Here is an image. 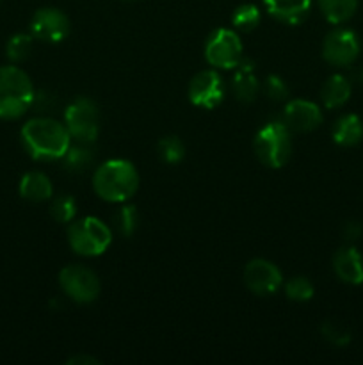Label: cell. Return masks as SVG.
Masks as SVG:
<instances>
[{
    "label": "cell",
    "mask_w": 363,
    "mask_h": 365,
    "mask_svg": "<svg viewBox=\"0 0 363 365\" xmlns=\"http://www.w3.org/2000/svg\"><path fill=\"white\" fill-rule=\"evenodd\" d=\"M32 38H34L32 34H14L6 45V53L9 57V61L21 63V61L28 59V56L32 52V46H34Z\"/></svg>",
    "instance_id": "cell-23"
},
{
    "label": "cell",
    "mask_w": 363,
    "mask_h": 365,
    "mask_svg": "<svg viewBox=\"0 0 363 365\" xmlns=\"http://www.w3.org/2000/svg\"><path fill=\"white\" fill-rule=\"evenodd\" d=\"M31 34L46 43H59L70 34V20L56 7H43L31 20Z\"/></svg>",
    "instance_id": "cell-10"
},
{
    "label": "cell",
    "mask_w": 363,
    "mask_h": 365,
    "mask_svg": "<svg viewBox=\"0 0 363 365\" xmlns=\"http://www.w3.org/2000/svg\"><path fill=\"white\" fill-rule=\"evenodd\" d=\"M59 285L75 303H91L100 294L98 277L84 266H68L60 269Z\"/></svg>",
    "instance_id": "cell-8"
},
{
    "label": "cell",
    "mask_w": 363,
    "mask_h": 365,
    "mask_svg": "<svg viewBox=\"0 0 363 365\" xmlns=\"http://www.w3.org/2000/svg\"><path fill=\"white\" fill-rule=\"evenodd\" d=\"M0 2H2V0H0Z\"/></svg>",
    "instance_id": "cell-32"
},
{
    "label": "cell",
    "mask_w": 363,
    "mask_h": 365,
    "mask_svg": "<svg viewBox=\"0 0 363 365\" xmlns=\"http://www.w3.org/2000/svg\"><path fill=\"white\" fill-rule=\"evenodd\" d=\"M21 143L32 159L57 160L71 146V135L66 125L57 120L34 118L21 127Z\"/></svg>",
    "instance_id": "cell-1"
},
{
    "label": "cell",
    "mask_w": 363,
    "mask_h": 365,
    "mask_svg": "<svg viewBox=\"0 0 363 365\" xmlns=\"http://www.w3.org/2000/svg\"><path fill=\"white\" fill-rule=\"evenodd\" d=\"M137 223H139V214L134 205L120 207V210L114 214V227L117 228L120 234L127 235V237L137 230Z\"/></svg>",
    "instance_id": "cell-25"
},
{
    "label": "cell",
    "mask_w": 363,
    "mask_h": 365,
    "mask_svg": "<svg viewBox=\"0 0 363 365\" xmlns=\"http://www.w3.org/2000/svg\"><path fill=\"white\" fill-rule=\"evenodd\" d=\"M224 98L223 78L217 71H199L189 84V100L203 109H214Z\"/></svg>",
    "instance_id": "cell-11"
},
{
    "label": "cell",
    "mask_w": 363,
    "mask_h": 365,
    "mask_svg": "<svg viewBox=\"0 0 363 365\" xmlns=\"http://www.w3.org/2000/svg\"><path fill=\"white\" fill-rule=\"evenodd\" d=\"M68 364H71V365H96V364H98V360H96L95 356L77 355V356H71V359L68 360Z\"/></svg>",
    "instance_id": "cell-31"
},
{
    "label": "cell",
    "mask_w": 363,
    "mask_h": 365,
    "mask_svg": "<svg viewBox=\"0 0 363 365\" xmlns=\"http://www.w3.org/2000/svg\"><path fill=\"white\" fill-rule=\"evenodd\" d=\"M333 141L338 146H356L362 143L363 139V121L362 118L356 116V114H344L342 118H338L333 125Z\"/></svg>",
    "instance_id": "cell-18"
},
{
    "label": "cell",
    "mask_w": 363,
    "mask_h": 365,
    "mask_svg": "<svg viewBox=\"0 0 363 365\" xmlns=\"http://www.w3.org/2000/svg\"><path fill=\"white\" fill-rule=\"evenodd\" d=\"M235 68H237L233 77L235 96L244 103L253 102L260 91V84L255 75V64L251 61H241Z\"/></svg>",
    "instance_id": "cell-16"
},
{
    "label": "cell",
    "mask_w": 363,
    "mask_h": 365,
    "mask_svg": "<svg viewBox=\"0 0 363 365\" xmlns=\"http://www.w3.org/2000/svg\"><path fill=\"white\" fill-rule=\"evenodd\" d=\"M263 93L269 96L274 102H281V100L288 98V86L285 84V81L278 75H269V77L263 81Z\"/></svg>",
    "instance_id": "cell-28"
},
{
    "label": "cell",
    "mask_w": 363,
    "mask_h": 365,
    "mask_svg": "<svg viewBox=\"0 0 363 365\" xmlns=\"http://www.w3.org/2000/svg\"><path fill=\"white\" fill-rule=\"evenodd\" d=\"M50 214L59 223H71L75 214H77V203L68 195L57 196V198H53L52 207H50Z\"/></svg>",
    "instance_id": "cell-26"
},
{
    "label": "cell",
    "mask_w": 363,
    "mask_h": 365,
    "mask_svg": "<svg viewBox=\"0 0 363 365\" xmlns=\"http://www.w3.org/2000/svg\"><path fill=\"white\" fill-rule=\"evenodd\" d=\"M283 123L290 132H312L322 123V110L310 100H292L283 110Z\"/></svg>",
    "instance_id": "cell-13"
},
{
    "label": "cell",
    "mask_w": 363,
    "mask_h": 365,
    "mask_svg": "<svg viewBox=\"0 0 363 365\" xmlns=\"http://www.w3.org/2000/svg\"><path fill=\"white\" fill-rule=\"evenodd\" d=\"M260 18H262V14H260L258 7L253 6V4H242L231 14V24L238 31L249 32L258 27Z\"/></svg>",
    "instance_id": "cell-22"
},
{
    "label": "cell",
    "mask_w": 363,
    "mask_h": 365,
    "mask_svg": "<svg viewBox=\"0 0 363 365\" xmlns=\"http://www.w3.org/2000/svg\"><path fill=\"white\" fill-rule=\"evenodd\" d=\"M324 18L330 24H344L354 16L358 9V0H317Z\"/></svg>",
    "instance_id": "cell-20"
},
{
    "label": "cell",
    "mask_w": 363,
    "mask_h": 365,
    "mask_svg": "<svg viewBox=\"0 0 363 365\" xmlns=\"http://www.w3.org/2000/svg\"><path fill=\"white\" fill-rule=\"evenodd\" d=\"M285 294L292 302H308L313 298V285L310 284L308 278L295 277L287 282L285 285Z\"/></svg>",
    "instance_id": "cell-27"
},
{
    "label": "cell",
    "mask_w": 363,
    "mask_h": 365,
    "mask_svg": "<svg viewBox=\"0 0 363 365\" xmlns=\"http://www.w3.org/2000/svg\"><path fill=\"white\" fill-rule=\"evenodd\" d=\"M352 84L347 77L337 73L331 75L326 82H324L322 89H320V98H322L324 107L327 109H337L342 107L349 98H351Z\"/></svg>",
    "instance_id": "cell-19"
},
{
    "label": "cell",
    "mask_w": 363,
    "mask_h": 365,
    "mask_svg": "<svg viewBox=\"0 0 363 365\" xmlns=\"http://www.w3.org/2000/svg\"><path fill=\"white\" fill-rule=\"evenodd\" d=\"M333 271L344 284H363V257L352 246L340 248L333 257Z\"/></svg>",
    "instance_id": "cell-14"
},
{
    "label": "cell",
    "mask_w": 363,
    "mask_h": 365,
    "mask_svg": "<svg viewBox=\"0 0 363 365\" xmlns=\"http://www.w3.org/2000/svg\"><path fill=\"white\" fill-rule=\"evenodd\" d=\"M320 331H322V337L335 346H345L349 344V341H351L349 331L344 330V328L338 327V324L335 323H326L322 328H320Z\"/></svg>",
    "instance_id": "cell-29"
},
{
    "label": "cell",
    "mask_w": 363,
    "mask_h": 365,
    "mask_svg": "<svg viewBox=\"0 0 363 365\" xmlns=\"http://www.w3.org/2000/svg\"><path fill=\"white\" fill-rule=\"evenodd\" d=\"M244 282L251 292L258 296H270L281 287V271L273 262L255 259L248 262L244 269Z\"/></svg>",
    "instance_id": "cell-12"
},
{
    "label": "cell",
    "mask_w": 363,
    "mask_h": 365,
    "mask_svg": "<svg viewBox=\"0 0 363 365\" xmlns=\"http://www.w3.org/2000/svg\"><path fill=\"white\" fill-rule=\"evenodd\" d=\"M359 56V39L351 29H335L322 43V57L337 68L351 66Z\"/></svg>",
    "instance_id": "cell-9"
},
{
    "label": "cell",
    "mask_w": 363,
    "mask_h": 365,
    "mask_svg": "<svg viewBox=\"0 0 363 365\" xmlns=\"http://www.w3.org/2000/svg\"><path fill=\"white\" fill-rule=\"evenodd\" d=\"M263 4L270 16L288 25L305 21L312 9V0H263Z\"/></svg>",
    "instance_id": "cell-15"
},
{
    "label": "cell",
    "mask_w": 363,
    "mask_h": 365,
    "mask_svg": "<svg viewBox=\"0 0 363 365\" xmlns=\"http://www.w3.org/2000/svg\"><path fill=\"white\" fill-rule=\"evenodd\" d=\"M20 195L28 202H46L53 195L52 182L41 171H28L20 180Z\"/></svg>",
    "instance_id": "cell-17"
},
{
    "label": "cell",
    "mask_w": 363,
    "mask_h": 365,
    "mask_svg": "<svg viewBox=\"0 0 363 365\" xmlns=\"http://www.w3.org/2000/svg\"><path fill=\"white\" fill-rule=\"evenodd\" d=\"M253 148L262 164L269 168H283L292 153L290 130L281 121L267 123L255 135Z\"/></svg>",
    "instance_id": "cell-4"
},
{
    "label": "cell",
    "mask_w": 363,
    "mask_h": 365,
    "mask_svg": "<svg viewBox=\"0 0 363 365\" xmlns=\"http://www.w3.org/2000/svg\"><path fill=\"white\" fill-rule=\"evenodd\" d=\"M205 59L216 68L231 70L242 61V43L237 32L230 29H216L205 45Z\"/></svg>",
    "instance_id": "cell-7"
},
{
    "label": "cell",
    "mask_w": 363,
    "mask_h": 365,
    "mask_svg": "<svg viewBox=\"0 0 363 365\" xmlns=\"http://www.w3.org/2000/svg\"><path fill=\"white\" fill-rule=\"evenodd\" d=\"M362 235V225L356 223V221H349L344 227V237L347 241H356V239Z\"/></svg>",
    "instance_id": "cell-30"
},
{
    "label": "cell",
    "mask_w": 363,
    "mask_h": 365,
    "mask_svg": "<svg viewBox=\"0 0 363 365\" xmlns=\"http://www.w3.org/2000/svg\"><path fill=\"white\" fill-rule=\"evenodd\" d=\"M110 228L102 220L85 216L68 228V242L71 250L82 257H98L109 248Z\"/></svg>",
    "instance_id": "cell-5"
},
{
    "label": "cell",
    "mask_w": 363,
    "mask_h": 365,
    "mask_svg": "<svg viewBox=\"0 0 363 365\" xmlns=\"http://www.w3.org/2000/svg\"><path fill=\"white\" fill-rule=\"evenodd\" d=\"M64 120L68 132L77 143L89 145L98 138L100 113L91 98H77L71 102L64 113Z\"/></svg>",
    "instance_id": "cell-6"
},
{
    "label": "cell",
    "mask_w": 363,
    "mask_h": 365,
    "mask_svg": "<svg viewBox=\"0 0 363 365\" xmlns=\"http://www.w3.org/2000/svg\"><path fill=\"white\" fill-rule=\"evenodd\" d=\"M157 153L160 159L167 164H177L184 159L185 146L177 135H169V138H162L157 145Z\"/></svg>",
    "instance_id": "cell-24"
},
{
    "label": "cell",
    "mask_w": 363,
    "mask_h": 365,
    "mask_svg": "<svg viewBox=\"0 0 363 365\" xmlns=\"http://www.w3.org/2000/svg\"><path fill=\"white\" fill-rule=\"evenodd\" d=\"M64 168L68 171H73V173H80V171L88 170L93 163V152L84 145V143H78L77 146H70L68 152L63 155Z\"/></svg>",
    "instance_id": "cell-21"
},
{
    "label": "cell",
    "mask_w": 363,
    "mask_h": 365,
    "mask_svg": "<svg viewBox=\"0 0 363 365\" xmlns=\"http://www.w3.org/2000/svg\"><path fill=\"white\" fill-rule=\"evenodd\" d=\"M96 195L105 202L125 203L139 187V173L130 160L112 159L103 163L93 177Z\"/></svg>",
    "instance_id": "cell-2"
},
{
    "label": "cell",
    "mask_w": 363,
    "mask_h": 365,
    "mask_svg": "<svg viewBox=\"0 0 363 365\" xmlns=\"http://www.w3.org/2000/svg\"><path fill=\"white\" fill-rule=\"evenodd\" d=\"M31 77L18 66H0V120H16L34 103Z\"/></svg>",
    "instance_id": "cell-3"
}]
</instances>
